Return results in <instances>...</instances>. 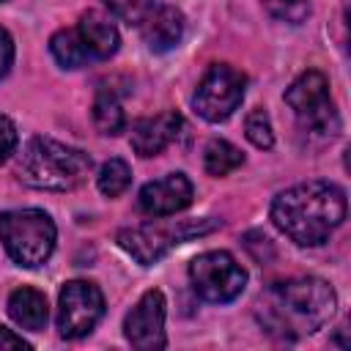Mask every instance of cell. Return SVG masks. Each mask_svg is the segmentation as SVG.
I'll return each mask as SVG.
<instances>
[{"label":"cell","instance_id":"1","mask_svg":"<svg viewBox=\"0 0 351 351\" xmlns=\"http://www.w3.org/2000/svg\"><path fill=\"white\" fill-rule=\"evenodd\" d=\"M337 310V293L318 277H293L269 285L258 299L255 315L261 326L280 340H299L318 332Z\"/></svg>","mask_w":351,"mask_h":351},{"label":"cell","instance_id":"2","mask_svg":"<svg viewBox=\"0 0 351 351\" xmlns=\"http://www.w3.org/2000/svg\"><path fill=\"white\" fill-rule=\"evenodd\" d=\"M346 219V192L329 181H304L280 192L271 222L299 247H318Z\"/></svg>","mask_w":351,"mask_h":351},{"label":"cell","instance_id":"3","mask_svg":"<svg viewBox=\"0 0 351 351\" xmlns=\"http://www.w3.org/2000/svg\"><path fill=\"white\" fill-rule=\"evenodd\" d=\"M90 167L93 162L85 151L52 137H33L19 154L16 176L33 189L69 192L88 178Z\"/></svg>","mask_w":351,"mask_h":351},{"label":"cell","instance_id":"4","mask_svg":"<svg viewBox=\"0 0 351 351\" xmlns=\"http://www.w3.org/2000/svg\"><path fill=\"white\" fill-rule=\"evenodd\" d=\"M0 239L16 266L36 269L49 261L55 250V222L41 208H14L0 214Z\"/></svg>","mask_w":351,"mask_h":351},{"label":"cell","instance_id":"5","mask_svg":"<svg viewBox=\"0 0 351 351\" xmlns=\"http://www.w3.org/2000/svg\"><path fill=\"white\" fill-rule=\"evenodd\" d=\"M285 104L293 110L299 129L313 134V137H335V132L340 129L332 96H329V82L321 71L310 69L304 74H299L291 88L285 90Z\"/></svg>","mask_w":351,"mask_h":351},{"label":"cell","instance_id":"6","mask_svg":"<svg viewBox=\"0 0 351 351\" xmlns=\"http://www.w3.org/2000/svg\"><path fill=\"white\" fill-rule=\"evenodd\" d=\"M189 280L200 299L225 304V302H233L236 296H241V291L247 285V271L230 252L211 250V252L197 255L189 263Z\"/></svg>","mask_w":351,"mask_h":351},{"label":"cell","instance_id":"7","mask_svg":"<svg viewBox=\"0 0 351 351\" xmlns=\"http://www.w3.org/2000/svg\"><path fill=\"white\" fill-rule=\"evenodd\" d=\"M244 88H247V77L239 69L225 66V63H214L203 74V80L197 82V90L192 96V107L208 123L228 121L239 110V104L244 99Z\"/></svg>","mask_w":351,"mask_h":351},{"label":"cell","instance_id":"8","mask_svg":"<svg viewBox=\"0 0 351 351\" xmlns=\"http://www.w3.org/2000/svg\"><path fill=\"white\" fill-rule=\"evenodd\" d=\"M104 315V296L88 280H69L58 296V329L63 337L77 340L93 332Z\"/></svg>","mask_w":351,"mask_h":351},{"label":"cell","instance_id":"9","mask_svg":"<svg viewBox=\"0 0 351 351\" xmlns=\"http://www.w3.org/2000/svg\"><path fill=\"white\" fill-rule=\"evenodd\" d=\"M214 225H178V228H165V225H137V228H123L118 230V247L123 252H129L137 263L151 266L159 258H165L170 252V247L181 244L186 236L195 233H206Z\"/></svg>","mask_w":351,"mask_h":351},{"label":"cell","instance_id":"10","mask_svg":"<svg viewBox=\"0 0 351 351\" xmlns=\"http://www.w3.org/2000/svg\"><path fill=\"white\" fill-rule=\"evenodd\" d=\"M165 313H167V302L162 291H145L140 296V302L129 310L126 321H123V335L126 340L140 348V351H156L165 348Z\"/></svg>","mask_w":351,"mask_h":351},{"label":"cell","instance_id":"11","mask_svg":"<svg viewBox=\"0 0 351 351\" xmlns=\"http://www.w3.org/2000/svg\"><path fill=\"white\" fill-rule=\"evenodd\" d=\"M192 181L184 173H170L165 178L148 181L140 189L137 203L148 217H170L184 211L192 203Z\"/></svg>","mask_w":351,"mask_h":351},{"label":"cell","instance_id":"12","mask_svg":"<svg viewBox=\"0 0 351 351\" xmlns=\"http://www.w3.org/2000/svg\"><path fill=\"white\" fill-rule=\"evenodd\" d=\"M178 129H181V115L176 110H167V112H159L154 118H140L132 123V148L134 154L140 156H156L162 154L176 137H178Z\"/></svg>","mask_w":351,"mask_h":351},{"label":"cell","instance_id":"13","mask_svg":"<svg viewBox=\"0 0 351 351\" xmlns=\"http://www.w3.org/2000/svg\"><path fill=\"white\" fill-rule=\"evenodd\" d=\"M143 38L154 52H167L184 38V14L173 5H159L143 22Z\"/></svg>","mask_w":351,"mask_h":351},{"label":"cell","instance_id":"14","mask_svg":"<svg viewBox=\"0 0 351 351\" xmlns=\"http://www.w3.org/2000/svg\"><path fill=\"white\" fill-rule=\"evenodd\" d=\"M77 33L88 49L90 58H110L118 52V44H121V36L115 30V25L99 14V11H85L80 16V25H77Z\"/></svg>","mask_w":351,"mask_h":351},{"label":"cell","instance_id":"15","mask_svg":"<svg viewBox=\"0 0 351 351\" xmlns=\"http://www.w3.org/2000/svg\"><path fill=\"white\" fill-rule=\"evenodd\" d=\"M8 315L16 326L30 329V332H41L47 326V299L41 291L36 288H16L8 296Z\"/></svg>","mask_w":351,"mask_h":351},{"label":"cell","instance_id":"16","mask_svg":"<svg viewBox=\"0 0 351 351\" xmlns=\"http://www.w3.org/2000/svg\"><path fill=\"white\" fill-rule=\"evenodd\" d=\"M241 162H244V154L228 140H211L203 151V167L208 176H217V178L233 173L236 167H241Z\"/></svg>","mask_w":351,"mask_h":351},{"label":"cell","instance_id":"17","mask_svg":"<svg viewBox=\"0 0 351 351\" xmlns=\"http://www.w3.org/2000/svg\"><path fill=\"white\" fill-rule=\"evenodd\" d=\"M49 52L63 69H80L90 58L77 30H58L49 38Z\"/></svg>","mask_w":351,"mask_h":351},{"label":"cell","instance_id":"18","mask_svg":"<svg viewBox=\"0 0 351 351\" xmlns=\"http://www.w3.org/2000/svg\"><path fill=\"white\" fill-rule=\"evenodd\" d=\"M93 123L101 134H118L123 132L126 126V115H123V107L121 101L115 99V93H107V90H99L96 101H93Z\"/></svg>","mask_w":351,"mask_h":351},{"label":"cell","instance_id":"19","mask_svg":"<svg viewBox=\"0 0 351 351\" xmlns=\"http://www.w3.org/2000/svg\"><path fill=\"white\" fill-rule=\"evenodd\" d=\"M96 184H99V192L101 195L118 197L132 184V170H129V165L123 159H110V162L101 165V170L96 176Z\"/></svg>","mask_w":351,"mask_h":351},{"label":"cell","instance_id":"20","mask_svg":"<svg viewBox=\"0 0 351 351\" xmlns=\"http://www.w3.org/2000/svg\"><path fill=\"white\" fill-rule=\"evenodd\" d=\"M244 134L255 148H271L274 145V132H271V121L269 112L263 107H252L244 118Z\"/></svg>","mask_w":351,"mask_h":351},{"label":"cell","instance_id":"21","mask_svg":"<svg viewBox=\"0 0 351 351\" xmlns=\"http://www.w3.org/2000/svg\"><path fill=\"white\" fill-rule=\"evenodd\" d=\"M104 5L126 25H143L148 14L156 8L154 0H104Z\"/></svg>","mask_w":351,"mask_h":351},{"label":"cell","instance_id":"22","mask_svg":"<svg viewBox=\"0 0 351 351\" xmlns=\"http://www.w3.org/2000/svg\"><path fill=\"white\" fill-rule=\"evenodd\" d=\"M261 5L280 22H288V25H299L307 19L310 14V3L307 0H261Z\"/></svg>","mask_w":351,"mask_h":351},{"label":"cell","instance_id":"23","mask_svg":"<svg viewBox=\"0 0 351 351\" xmlns=\"http://www.w3.org/2000/svg\"><path fill=\"white\" fill-rule=\"evenodd\" d=\"M16 148V126L11 123V118L0 115V165L14 154Z\"/></svg>","mask_w":351,"mask_h":351},{"label":"cell","instance_id":"24","mask_svg":"<svg viewBox=\"0 0 351 351\" xmlns=\"http://www.w3.org/2000/svg\"><path fill=\"white\" fill-rule=\"evenodd\" d=\"M11 66H14V41H11L8 30L0 27V80L11 71Z\"/></svg>","mask_w":351,"mask_h":351},{"label":"cell","instance_id":"25","mask_svg":"<svg viewBox=\"0 0 351 351\" xmlns=\"http://www.w3.org/2000/svg\"><path fill=\"white\" fill-rule=\"evenodd\" d=\"M16 348H33L22 335H14L8 326H0V351H16Z\"/></svg>","mask_w":351,"mask_h":351},{"label":"cell","instance_id":"26","mask_svg":"<svg viewBox=\"0 0 351 351\" xmlns=\"http://www.w3.org/2000/svg\"><path fill=\"white\" fill-rule=\"evenodd\" d=\"M0 3H3V0H0Z\"/></svg>","mask_w":351,"mask_h":351}]
</instances>
